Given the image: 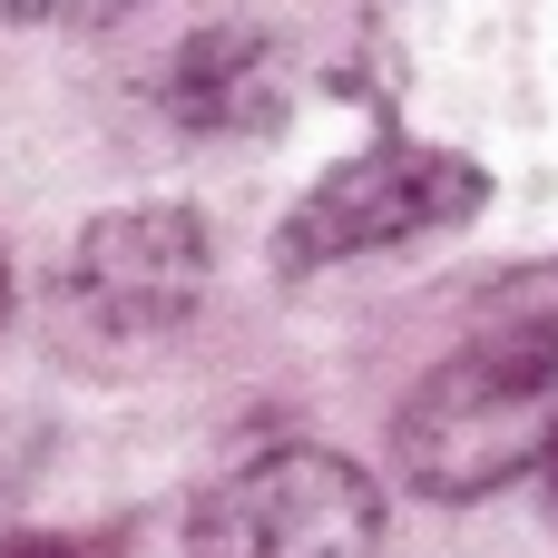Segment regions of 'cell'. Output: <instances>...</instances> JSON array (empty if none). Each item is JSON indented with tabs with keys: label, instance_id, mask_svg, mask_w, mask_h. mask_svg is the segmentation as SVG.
Masks as SVG:
<instances>
[{
	"label": "cell",
	"instance_id": "obj_1",
	"mask_svg": "<svg viewBox=\"0 0 558 558\" xmlns=\"http://www.w3.org/2000/svg\"><path fill=\"white\" fill-rule=\"evenodd\" d=\"M422 500H490L558 451V265L510 275L392 422Z\"/></svg>",
	"mask_w": 558,
	"mask_h": 558
},
{
	"label": "cell",
	"instance_id": "obj_2",
	"mask_svg": "<svg viewBox=\"0 0 558 558\" xmlns=\"http://www.w3.org/2000/svg\"><path fill=\"white\" fill-rule=\"evenodd\" d=\"M490 206V177L432 137H383L343 167H324L294 216L275 226V265L284 275H324V265H353V255H383V245H422L461 216Z\"/></svg>",
	"mask_w": 558,
	"mask_h": 558
},
{
	"label": "cell",
	"instance_id": "obj_3",
	"mask_svg": "<svg viewBox=\"0 0 558 558\" xmlns=\"http://www.w3.org/2000/svg\"><path fill=\"white\" fill-rule=\"evenodd\" d=\"M383 549V490L314 441H275L255 461H235L196 520L186 558H373Z\"/></svg>",
	"mask_w": 558,
	"mask_h": 558
},
{
	"label": "cell",
	"instance_id": "obj_4",
	"mask_svg": "<svg viewBox=\"0 0 558 558\" xmlns=\"http://www.w3.org/2000/svg\"><path fill=\"white\" fill-rule=\"evenodd\" d=\"M59 294H69V314L98 343H157V333H177L196 314V294H206V226H196V206L147 196V206L88 216L78 245H69V265H59Z\"/></svg>",
	"mask_w": 558,
	"mask_h": 558
},
{
	"label": "cell",
	"instance_id": "obj_5",
	"mask_svg": "<svg viewBox=\"0 0 558 558\" xmlns=\"http://www.w3.org/2000/svg\"><path fill=\"white\" fill-rule=\"evenodd\" d=\"M167 108L196 137H255L284 118V59L255 29H196L167 69Z\"/></svg>",
	"mask_w": 558,
	"mask_h": 558
},
{
	"label": "cell",
	"instance_id": "obj_6",
	"mask_svg": "<svg viewBox=\"0 0 558 558\" xmlns=\"http://www.w3.org/2000/svg\"><path fill=\"white\" fill-rule=\"evenodd\" d=\"M118 10H137V0H0V20H49V29H88Z\"/></svg>",
	"mask_w": 558,
	"mask_h": 558
},
{
	"label": "cell",
	"instance_id": "obj_7",
	"mask_svg": "<svg viewBox=\"0 0 558 558\" xmlns=\"http://www.w3.org/2000/svg\"><path fill=\"white\" fill-rule=\"evenodd\" d=\"M0 558H69V549H39V539H0Z\"/></svg>",
	"mask_w": 558,
	"mask_h": 558
},
{
	"label": "cell",
	"instance_id": "obj_8",
	"mask_svg": "<svg viewBox=\"0 0 558 558\" xmlns=\"http://www.w3.org/2000/svg\"><path fill=\"white\" fill-rule=\"evenodd\" d=\"M539 481H549V510H558V451H549V461H539Z\"/></svg>",
	"mask_w": 558,
	"mask_h": 558
},
{
	"label": "cell",
	"instance_id": "obj_9",
	"mask_svg": "<svg viewBox=\"0 0 558 558\" xmlns=\"http://www.w3.org/2000/svg\"><path fill=\"white\" fill-rule=\"evenodd\" d=\"M0 314H10V265H0Z\"/></svg>",
	"mask_w": 558,
	"mask_h": 558
}]
</instances>
